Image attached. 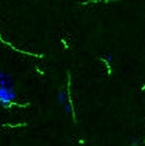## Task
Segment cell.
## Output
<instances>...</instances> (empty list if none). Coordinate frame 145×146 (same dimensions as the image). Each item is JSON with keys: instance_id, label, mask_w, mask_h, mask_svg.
<instances>
[{"instance_id": "obj_1", "label": "cell", "mask_w": 145, "mask_h": 146, "mask_svg": "<svg viewBox=\"0 0 145 146\" xmlns=\"http://www.w3.org/2000/svg\"><path fill=\"white\" fill-rule=\"evenodd\" d=\"M17 99V92L14 86H0V106L9 108Z\"/></svg>"}, {"instance_id": "obj_2", "label": "cell", "mask_w": 145, "mask_h": 146, "mask_svg": "<svg viewBox=\"0 0 145 146\" xmlns=\"http://www.w3.org/2000/svg\"><path fill=\"white\" fill-rule=\"evenodd\" d=\"M0 86H14L12 75L4 70H0Z\"/></svg>"}, {"instance_id": "obj_3", "label": "cell", "mask_w": 145, "mask_h": 146, "mask_svg": "<svg viewBox=\"0 0 145 146\" xmlns=\"http://www.w3.org/2000/svg\"><path fill=\"white\" fill-rule=\"evenodd\" d=\"M57 102L60 103L61 106H66V104H71V103H68V95L64 90H59L57 93Z\"/></svg>"}, {"instance_id": "obj_4", "label": "cell", "mask_w": 145, "mask_h": 146, "mask_svg": "<svg viewBox=\"0 0 145 146\" xmlns=\"http://www.w3.org/2000/svg\"><path fill=\"white\" fill-rule=\"evenodd\" d=\"M131 146H139V141H138V137L136 136L131 137Z\"/></svg>"}]
</instances>
